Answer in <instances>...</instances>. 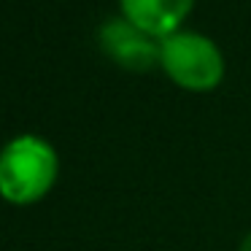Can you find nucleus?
I'll return each mask as SVG.
<instances>
[{
    "mask_svg": "<svg viewBox=\"0 0 251 251\" xmlns=\"http://www.w3.org/2000/svg\"><path fill=\"white\" fill-rule=\"evenodd\" d=\"M54 173L57 154L38 135H19L0 151V195L11 202H30L44 195Z\"/></svg>",
    "mask_w": 251,
    "mask_h": 251,
    "instance_id": "f257e3e1",
    "label": "nucleus"
},
{
    "mask_svg": "<svg viewBox=\"0 0 251 251\" xmlns=\"http://www.w3.org/2000/svg\"><path fill=\"white\" fill-rule=\"evenodd\" d=\"M159 62L184 87H211L222 78L224 62L211 38L200 33H170L159 41Z\"/></svg>",
    "mask_w": 251,
    "mask_h": 251,
    "instance_id": "f03ea898",
    "label": "nucleus"
},
{
    "mask_svg": "<svg viewBox=\"0 0 251 251\" xmlns=\"http://www.w3.org/2000/svg\"><path fill=\"white\" fill-rule=\"evenodd\" d=\"M100 44L108 57L132 71H143L154 60H159V44L154 41V35L132 25L127 17H111L100 27Z\"/></svg>",
    "mask_w": 251,
    "mask_h": 251,
    "instance_id": "7ed1b4c3",
    "label": "nucleus"
},
{
    "mask_svg": "<svg viewBox=\"0 0 251 251\" xmlns=\"http://www.w3.org/2000/svg\"><path fill=\"white\" fill-rule=\"evenodd\" d=\"M189 6L192 0H122L125 17L154 38L176 33V25L184 19Z\"/></svg>",
    "mask_w": 251,
    "mask_h": 251,
    "instance_id": "20e7f679",
    "label": "nucleus"
},
{
    "mask_svg": "<svg viewBox=\"0 0 251 251\" xmlns=\"http://www.w3.org/2000/svg\"><path fill=\"white\" fill-rule=\"evenodd\" d=\"M238 251H251V232L246 235L243 240H240V249H238Z\"/></svg>",
    "mask_w": 251,
    "mask_h": 251,
    "instance_id": "39448f33",
    "label": "nucleus"
}]
</instances>
